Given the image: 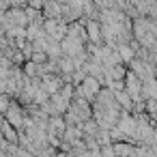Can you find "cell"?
<instances>
[{"instance_id":"obj_2","label":"cell","mask_w":157,"mask_h":157,"mask_svg":"<svg viewBox=\"0 0 157 157\" xmlns=\"http://www.w3.org/2000/svg\"><path fill=\"white\" fill-rule=\"evenodd\" d=\"M9 108H11V97L9 95H0V114H7Z\"/></svg>"},{"instance_id":"obj_1","label":"cell","mask_w":157,"mask_h":157,"mask_svg":"<svg viewBox=\"0 0 157 157\" xmlns=\"http://www.w3.org/2000/svg\"><path fill=\"white\" fill-rule=\"evenodd\" d=\"M7 123L13 127V129H26V112H24V108L20 105V103H13L11 101V108L7 110Z\"/></svg>"}]
</instances>
